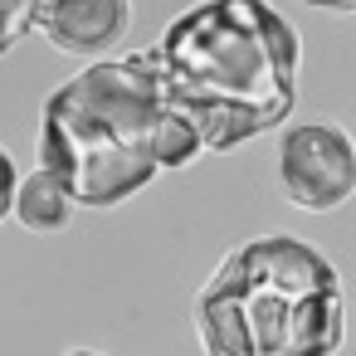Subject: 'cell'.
Returning a JSON list of instances; mask_svg holds the SVG:
<instances>
[{"label":"cell","instance_id":"6da1fadb","mask_svg":"<svg viewBox=\"0 0 356 356\" xmlns=\"http://www.w3.org/2000/svg\"><path fill=\"white\" fill-rule=\"evenodd\" d=\"M200 152H234L298 108L302 40L268 0H200L147 49Z\"/></svg>","mask_w":356,"mask_h":356},{"label":"cell","instance_id":"7a4b0ae2","mask_svg":"<svg viewBox=\"0 0 356 356\" xmlns=\"http://www.w3.org/2000/svg\"><path fill=\"white\" fill-rule=\"evenodd\" d=\"M195 152L200 137L176 113L147 49L79 69L49 93L40 118V166L88 210L132 200Z\"/></svg>","mask_w":356,"mask_h":356},{"label":"cell","instance_id":"3957f363","mask_svg":"<svg viewBox=\"0 0 356 356\" xmlns=\"http://www.w3.org/2000/svg\"><path fill=\"white\" fill-rule=\"evenodd\" d=\"M191 317L205 356H332L346 337L341 278L298 234H259L229 249Z\"/></svg>","mask_w":356,"mask_h":356},{"label":"cell","instance_id":"277c9868","mask_svg":"<svg viewBox=\"0 0 356 356\" xmlns=\"http://www.w3.org/2000/svg\"><path fill=\"white\" fill-rule=\"evenodd\" d=\"M278 186L298 210H337L356 195V142L337 122L288 127L278 142Z\"/></svg>","mask_w":356,"mask_h":356},{"label":"cell","instance_id":"5b68a950","mask_svg":"<svg viewBox=\"0 0 356 356\" xmlns=\"http://www.w3.org/2000/svg\"><path fill=\"white\" fill-rule=\"evenodd\" d=\"M35 30L59 54H103L132 30V0H35Z\"/></svg>","mask_w":356,"mask_h":356},{"label":"cell","instance_id":"8992f818","mask_svg":"<svg viewBox=\"0 0 356 356\" xmlns=\"http://www.w3.org/2000/svg\"><path fill=\"white\" fill-rule=\"evenodd\" d=\"M10 210H15V220H20L25 229L49 234V229H64V225H69L74 200H69V191H64V186L40 166L35 176L15 181V200H10Z\"/></svg>","mask_w":356,"mask_h":356},{"label":"cell","instance_id":"52a82bcc","mask_svg":"<svg viewBox=\"0 0 356 356\" xmlns=\"http://www.w3.org/2000/svg\"><path fill=\"white\" fill-rule=\"evenodd\" d=\"M35 30V0H0V54H10Z\"/></svg>","mask_w":356,"mask_h":356},{"label":"cell","instance_id":"ba28073f","mask_svg":"<svg viewBox=\"0 0 356 356\" xmlns=\"http://www.w3.org/2000/svg\"><path fill=\"white\" fill-rule=\"evenodd\" d=\"M15 161H10V152H0V220L10 215V200H15Z\"/></svg>","mask_w":356,"mask_h":356},{"label":"cell","instance_id":"9c48e42d","mask_svg":"<svg viewBox=\"0 0 356 356\" xmlns=\"http://www.w3.org/2000/svg\"><path fill=\"white\" fill-rule=\"evenodd\" d=\"M302 6H312V10H356V0H302Z\"/></svg>","mask_w":356,"mask_h":356},{"label":"cell","instance_id":"30bf717a","mask_svg":"<svg viewBox=\"0 0 356 356\" xmlns=\"http://www.w3.org/2000/svg\"><path fill=\"white\" fill-rule=\"evenodd\" d=\"M74 356H98V351H74Z\"/></svg>","mask_w":356,"mask_h":356}]
</instances>
